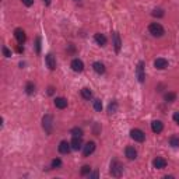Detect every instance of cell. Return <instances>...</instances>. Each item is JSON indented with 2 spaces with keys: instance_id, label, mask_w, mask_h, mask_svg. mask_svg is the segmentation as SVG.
I'll return each mask as SVG.
<instances>
[{
  "instance_id": "6da1fadb",
  "label": "cell",
  "mask_w": 179,
  "mask_h": 179,
  "mask_svg": "<svg viewBox=\"0 0 179 179\" xmlns=\"http://www.w3.org/2000/svg\"><path fill=\"white\" fill-rule=\"evenodd\" d=\"M109 172H111L112 176H115V178H120L123 173V165L120 164L117 159H112L111 162V169H109Z\"/></svg>"
},
{
  "instance_id": "7a4b0ae2",
  "label": "cell",
  "mask_w": 179,
  "mask_h": 179,
  "mask_svg": "<svg viewBox=\"0 0 179 179\" xmlns=\"http://www.w3.org/2000/svg\"><path fill=\"white\" fill-rule=\"evenodd\" d=\"M42 127H44L46 134H52V131H53V116L52 115L46 113L42 117Z\"/></svg>"
},
{
  "instance_id": "3957f363",
  "label": "cell",
  "mask_w": 179,
  "mask_h": 179,
  "mask_svg": "<svg viewBox=\"0 0 179 179\" xmlns=\"http://www.w3.org/2000/svg\"><path fill=\"white\" fill-rule=\"evenodd\" d=\"M148 31H150L151 35L157 36V38L164 35V27H162L159 22H151V24L148 25Z\"/></svg>"
},
{
  "instance_id": "277c9868",
  "label": "cell",
  "mask_w": 179,
  "mask_h": 179,
  "mask_svg": "<svg viewBox=\"0 0 179 179\" xmlns=\"http://www.w3.org/2000/svg\"><path fill=\"white\" fill-rule=\"evenodd\" d=\"M130 137L134 140V141H137V143H143L145 140L144 131L140 130V129H131V130H130Z\"/></svg>"
},
{
  "instance_id": "5b68a950",
  "label": "cell",
  "mask_w": 179,
  "mask_h": 179,
  "mask_svg": "<svg viewBox=\"0 0 179 179\" xmlns=\"http://www.w3.org/2000/svg\"><path fill=\"white\" fill-rule=\"evenodd\" d=\"M14 36H16L18 45H22L27 41V35H25V31L22 30V28H16V30H14Z\"/></svg>"
},
{
  "instance_id": "8992f818",
  "label": "cell",
  "mask_w": 179,
  "mask_h": 179,
  "mask_svg": "<svg viewBox=\"0 0 179 179\" xmlns=\"http://www.w3.org/2000/svg\"><path fill=\"white\" fill-rule=\"evenodd\" d=\"M136 76H137V78H139L140 83H144V80H145V74H144V62H141V60L139 62V64H137V67H136Z\"/></svg>"
},
{
  "instance_id": "52a82bcc",
  "label": "cell",
  "mask_w": 179,
  "mask_h": 179,
  "mask_svg": "<svg viewBox=\"0 0 179 179\" xmlns=\"http://www.w3.org/2000/svg\"><path fill=\"white\" fill-rule=\"evenodd\" d=\"M94 151H95V143L94 141H88L83 147V155L84 157H90L92 153H94Z\"/></svg>"
},
{
  "instance_id": "ba28073f",
  "label": "cell",
  "mask_w": 179,
  "mask_h": 179,
  "mask_svg": "<svg viewBox=\"0 0 179 179\" xmlns=\"http://www.w3.org/2000/svg\"><path fill=\"white\" fill-rule=\"evenodd\" d=\"M70 66H71V69L77 73H81L84 70V63H83V60H80V59H73Z\"/></svg>"
},
{
  "instance_id": "9c48e42d",
  "label": "cell",
  "mask_w": 179,
  "mask_h": 179,
  "mask_svg": "<svg viewBox=\"0 0 179 179\" xmlns=\"http://www.w3.org/2000/svg\"><path fill=\"white\" fill-rule=\"evenodd\" d=\"M151 130L155 134H159L164 130V123H162L161 120H153V122H151Z\"/></svg>"
},
{
  "instance_id": "30bf717a",
  "label": "cell",
  "mask_w": 179,
  "mask_h": 179,
  "mask_svg": "<svg viewBox=\"0 0 179 179\" xmlns=\"http://www.w3.org/2000/svg\"><path fill=\"white\" fill-rule=\"evenodd\" d=\"M70 150H71V144L69 141L63 140V141L59 143V153L60 154H69Z\"/></svg>"
},
{
  "instance_id": "8fae6325",
  "label": "cell",
  "mask_w": 179,
  "mask_h": 179,
  "mask_svg": "<svg viewBox=\"0 0 179 179\" xmlns=\"http://www.w3.org/2000/svg\"><path fill=\"white\" fill-rule=\"evenodd\" d=\"M45 62H46V66L49 67L50 70L56 69V59H55V56H53L52 53H48V55L45 56Z\"/></svg>"
},
{
  "instance_id": "7c38bea8",
  "label": "cell",
  "mask_w": 179,
  "mask_h": 179,
  "mask_svg": "<svg viewBox=\"0 0 179 179\" xmlns=\"http://www.w3.org/2000/svg\"><path fill=\"white\" fill-rule=\"evenodd\" d=\"M153 165H154V168H157V169H162V168L167 167V159L162 158V157H157V158H154Z\"/></svg>"
},
{
  "instance_id": "4fadbf2b",
  "label": "cell",
  "mask_w": 179,
  "mask_h": 179,
  "mask_svg": "<svg viewBox=\"0 0 179 179\" xmlns=\"http://www.w3.org/2000/svg\"><path fill=\"white\" fill-rule=\"evenodd\" d=\"M154 66H155V69H158V70H164L168 67V60L164 57H158V59H155V62H154Z\"/></svg>"
},
{
  "instance_id": "5bb4252c",
  "label": "cell",
  "mask_w": 179,
  "mask_h": 179,
  "mask_svg": "<svg viewBox=\"0 0 179 179\" xmlns=\"http://www.w3.org/2000/svg\"><path fill=\"white\" fill-rule=\"evenodd\" d=\"M53 103H55L56 108L64 109L67 106V99H66V98H63V97H56L55 101H53Z\"/></svg>"
},
{
  "instance_id": "9a60e30c",
  "label": "cell",
  "mask_w": 179,
  "mask_h": 179,
  "mask_svg": "<svg viewBox=\"0 0 179 179\" xmlns=\"http://www.w3.org/2000/svg\"><path fill=\"white\" fill-rule=\"evenodd\" d=\"M125 154H126V157H127V159H136L137 158V151H136V148L131 147V145L126 147Z\"/></svg>"
},
{
  "instance_id": "2e32d148",
  "label": "cell",
  "mask_w": 179,
  "mask_h": 179,
  "mask_svg": "<svg viewBox=\"0 0 179 179\" xmlns=\"http://www.w3.org/2000/svg\"><path fill=\"white\" fill-rule=\"evenodd\" d=\"M71 148L76 151H78L81 147H83V140H81V137H73L71 139Z\"/></svg>"
},
{
  "instance_id": "e0dca14e",
  "label": "cell",
  "mask_w": 179,
  "mask_h": 179,
  "mask_svg": "<svg viewBox=\"0 0 179 179\" xmlns=\"http://www.w3.org/2000/svg\"><path fill=\"white\" fill-rule=\"evenodd\" d=\"M92 69H94L95 73H98V74H103L105 73V64L101 63V62H94L92 63Z\"/></svg>"
},
{
  "instance_id": "ac0fdd59",
  "label": "cell",
  "mask_w": 179,
  "mask_h": 179,
  "mask_svg": "<svg viewBox=\"0 0 179 179\" xmlns=\"http://www.w3.org/2000/svg\"><path fill=\"white\" fill-rule=\"evenodd\" d=\"M94 39H95V42H97L99 46H105L106 42H108V39H106V36L103 35V34H95Z\"/></svg>"
},
{
  "instance_id": "d6986e66",
  "label": "cell",
  "mask_w": 179,
  "mask_h": 179,
  "mask_svg": "<svg viewBox=\"0 0 179 179\" xmlns=\"http://www.w3.org/2000/svg\"><path fill=\"white\" fill-rule=\"evenodd\" d=\"M113 45H115V50L116 53L120 52V46H122V42H120V36L117 32H113Z\"/></svg>"
},
{
  "instance_id": "ffe728a7",
  "label": "cell",
  "mask_w": 179,
  "mask_h": 179,
  "mask_svg": "<svg viewBox=\"0 0 179 179\" xmlns=\"http://www.w3.org/2000/svg\"><path fill=\"white\" fill-rule=\"evenodd\" d=\"M81 97H83L84 99H91V98H92V91L85 87V88L81 90Z\"/></svg>"
},
{
  "instance_id": "44dd1931",
  "label": "cell",
  "mask_w": 179,
  "mask_h": 179,
  "mask_svg": "<svg viewBox=\"0 0 179 179\" xmlns=\"http://www.w3.org/2000/svg\"><path fill=\"white\" fill-rule=\"evenodd\" d=\"M25 92H27L28 95H32L34 92H35V85H34V83L28 81V83L25 84Z\"/></svg>"
},
{
  "instance_id": "7402d4cb",
  "label": "cell",
  "mask_w": 179,
  "mask_h": 179,
  "mask_svg": "<svg viewBox=\"0 0 179 179\" xmlns=\"http://www.w3.org/2000/svg\"><path fill=\"white\" fill-rule=\"evenodd\" d=\"M70 133H71L73 137H83V129L81 127H73L71 130H70Z\"/></svg>"
},
{
  "instance_id": "603a6c76",
  "label": "cell",
  "mask_w": 179,
  "mask_h": 179,
  "mask_svg": "<svg viewBox=\"0 0 179 179\" xmlns=\"http://www.w3.org/2000/svg\"><path fill=\"white\" fill-rule=\"evenodd\" d=\"M116 109H117V102L116 101H112V102L109 103V106H108V113L113 115L115 112H116Z\"/></svg>"
},
{
  "instance_id": "cb8c5ba5",
  "label": "cell",
  "mask_w": 179,
  "mask_h": 179,
  "mask_svg": "<svg viewBox=\"0 0 179 179\" xmlns=\"http://www.w3.org/2000/svg\"><path fill=\"white\" fill-rule=\"evenodd\" d=\"M164 99L167 101V102H173V101L176 99V94L175 92H167V94L164 95Z\"/></svg>"
},
{
  "instance_id": "d4e9b609",
  "label": "cell",
  "mask_w": 179,
  "mask_h": 179,
  "mask_svg": "<svg viewBox=\"0 0 179 179\" xmlns=\"http://www.w3.org/2000/svg\"><path fill=\"white\" fill-rule=\"evenodd\" d=\"M60 167H62V159L60 158H53L52 164H50V168L56 169V168H60Z\"/></svg>"
},
{
  "instance_id": "484cf974",
  "label": "cell",
  "mask_w": 179,
  "mask_h": 179,
  "mask_svg": "<svg viewBox=\"0 0 179 179\" xmlns=\"http://www.w3.org/2000/svg\"><path fill=\"white\" fill-rule=\"evenodd\" d=\"M164 10L162 8H155V10H153V13H151V16L153 17H158V18H161V17H164Z\"/></svg>"
},
{
  "instance_id": "4316f807",
  "label": "cell",
  "mask_w": 179,
  "mask_h": 179,
  "mask_svg": "<svg viewBox=\"0 0 179 179\" xmlns=\"http://www.w3.org/2000/svg\"><path fill=\"white\" fill-rule=\"evenodd\" d=\"M169 144L172 145V147H179V137L172 136V137L169 139Z\"/></svg>"
},
{
  "instance_id": "83f0119b",
  "label": "cell",
  "mask_w": 179,
  "mask_h": 179,
  "mask_svg": "<svg viewBox=\"0 0 179 179\" xmlns=\"http://www.w3.org/2000/svg\"><path fill=\"white\" fill-rule=\"evenodd\" d=\"M94 109L97 112L102 111V102H101V99H94Z\"/></svg>"
},
{
  "instance_id": "f1b7e54d",
  "label": "cell",
  "mask_w": 179,
  "mask_h": 179,
  "mask_svg": "<svg viewBox=\"0 0 179 179\" xmlns=\"http://www.w3.org/2000/svg\"><path fill=\"white\" fill-rule=\"evenodd\" d=\"M90 172H91V167L90 165H84L83 168H81V175L83 176H85V175H90Z\"/></svg>"
},
{
  "instance_id": "f546056e",
  "label": "cell",
  "mask_w": 179,
  "mask_h": 179,
  "mask_svg": "<svg viewBox=\"0 0 179 179\" xmlns=\"http://www.w3.org/2000/svg\"><path fill=\"white\" fill-rule=\"evenodd\" d=\"M35 48H36V53H41V38L36 36L35 39Z\"/></svg>"
},
{
  "instance_id": "4dcf8cb0",
  "label": "cell",
  "mask_w": 179,
  "mask_h": 179,
  "mask_svg": "<svg viewBox=\"0 0 179 179\" xmlns=\"http://www.w3.org/2000/svg\"><path fill=\"white\" fill-rule=\"evenodd\" d=\"M2 50H3V55H4L6 57H11V52H10V50H8L6 46H3V48H2Z\"/></svg>"
},
{
  "instance_id": "1f68e13d",
  "label": "cell",
  "mask_w": 179,
  "mask_h": 179,
  "mask_svg": "<svg viewBox=\"0 0 179 179\" xmlns=\"http://www.w3.org/2000/svg\"><path fill=\"white\" fill-rule=\"evenodd\" d=\"M22 4H25L27 7H31V6L34 4V0H21Z\"/></svg>"
},
{
  "instance_id": "d6a6232c",
  "label": "cell",
  "mask_w": 179,
  "mask_h": 179,
  "mask_svg": "<svg viewBox=\"0 0 179 179\" xmlns=\"http://www.w3.org/2000/svg\"><path fill=\"white\" fill-rule=\"evenodd\" d=\"M172 117H173V120H175V123H178V125H179V112H175Z\"/></svg>"
},
{
  "instance_id": "836d02e7",
  "label": "cell",
  "mask_w": 179,
  "mask_h": 179,
  "mask_svg": "<svg viewBox=\"0 0 179 179\" xmlns=\"http://www.w3.org/2000/svg\"><path fill=\"white\" fill-rule=\"evenodd\" d=\"M90 178H98V172H94V173H91V172H90Z\"/></svg>"
},
{
  "instance_id": "e575fe53",
  "label": "cell",
  "mask_w": 179,
  "mask_h": 179,
  "mask_svg": "<svg viewBox=\"0 0 179 179\" xmlns=\"http://www.w3.org/2000/svg\"><path fill=\"white\" fill-rule=\"evenodd\" d=\"M48 94H49V95L53 94V87H49V90H48Z\"/></svg>"
},
{
  "instance_id": "d590c367",
  "label": "cell",
  "mask_w": 179,
  "mask_h": 179,
  "mask_svg": "<svg viewBox=\"0 0 179 179\" xmlns=\"http://www.w3.org/2000/svg\"><path fill=\"white\" fill-rule=\"evenodd\" d=\"M44 3H45V4H46V6H49L50 3H52V0H44Z\"/></svg>"
},
{
  "instance_id": "8d00e7d4",
  "label": "cell",
  "mask_w": 179,
  "mask_h": 179,
  "mask_svg": "<svg viewBox=\"0 0 179 179\" xmlns=\"http://www.w3.org/2000/svg\"><path fill=\"white\" fill-rule=\"evenodd\" d=\"M77 2H78V0H77Z\"/></svg>"
}]
</instances>
